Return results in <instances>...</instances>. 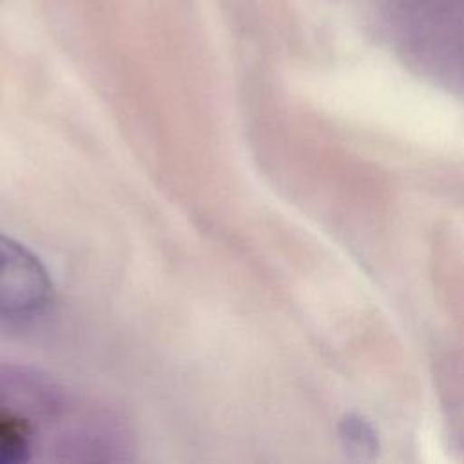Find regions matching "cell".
<instances>
[{
  "instance_id": "obj_1",
  "label": "cell",
  "mask_w": 464,
  "mask_h": 464,
  "mask_svg": "<svg viewBox=\"0 0 464 464\" xmlns=\"http://www.w3.org/2000/svg\"><path fill=\"white\" fill-rule=\"evenodd\" d=\"M53 294L42 261L13 237L0 232V312L34 314Z\"/></svg>"
},
{
  "instance_id": "obj_2",
  "label": "cell",
  "mask_w": 464,
  "mask_h": 464,
  "mask_svg": "<svg viewBox=\"0 0 464 464\" xmlns=\"http://www.w3.org/2000/svg\"><path fill=\"white\" fill-rule=\"evenodd\" d=\"M33 428L29 420L16 415L0 402V464H16L31 459Z\"/></svg>"
},
{
  "instance_id": "obj_3",
  "label": "cell",
  "mask_w": 464,
  "mask_h": 464,
  "mask_svg": "<svg viewBox=\"0 0 464 464\" xmlns=\"http://www.w3.org/2000/svg\"><path fill=\"white\" fill-rule=\"evenodd\" d=\"M341 440L348 453L366 459L377 451V435L373 428L362 419L355 415H346L341 422Z\"/></svg>"
}]
</instances>
